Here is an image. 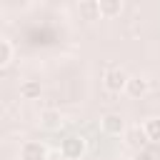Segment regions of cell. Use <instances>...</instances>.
<instances>
[{
  "label": "cell",
  "instance_id": "cell-1",
  "mask_svg": "<svg viewBox=\"0 0 160 160\" xmlns=\"http://www.w3.org/2000/svg\"><path fill=\"white\" fill-rule=\"evenodd\" d=\"M128 80H130V75H128L122 68H112V70H108V72H105L102 85H105V90H108V92H122V90H125V85H128Z\"/></svg>",
  "mask_w": 160,
  "mask_h": 160
},
{
  "label": "cell",
  "instance_id": "cell-2",
  "mask_svg": "<svg viewBox=\"0 0 160 160\" xmlns=\"http://www.w3.org/2000/svg\"><path fill=\"white\" fill-rule=\"evenodd\" d=\"M60 152H62V158H68V160H78V158L85 152V140H82L80 135H68V138L60 142Z\"/></svg>",
  "mask_w": 160,
  "mask_h": 160
},
{
  "label": "cell",
  "instance_id": "cell-3",
  "mask_svg": "<svg viewBox=\"0 0 160 160\" xmlns=\"http://www.w3.org/2000/svg\"><path fill=\"white\" fill-rule=\"evenodd\" d=\"M100 128H102V132L105 135H122L125 132V120H122V115H118V112H108V115H102L100 118Z\"/></svg>",
  "mask_w": 160,
  "mask_h": 160
},
{
  "label": "cell",
  "instance_id": "cell-4",
  "mask_svg": "<svg viewBox=\"0 0 160 160\" xmlns=\"http://www.w3.org/2000/svg\"><path fill=\"white\" fill-rule=\"evenodd\" d=\"M48 158V148L38 140H28L20 148V160H45Z\"/></svg>",
  "mask_w": 160,
  "mask_h": 160
},
{
  "label": "cell",
  "instance_id": "cell-5",
  "mask_svg": "<svg viewBox=\"0 0 160 160\" xmlns=\"http://www.w3.org/2000/svg\"><path fill=\"white\" fill-rule=\"evenodd\" d=\"M148 90H150V82H148L145 78H140V75L130 78V80H128V85H125V92H128L130 98H145V95H148Z\"/></svg>",
  "mask_w": 160,
  "mask_h": 160
},
{
  "label": "cell",
  "instance_id": "cell-6",
  "mask_svg": "<svg viewBox=\"0 0 160 160\" xmlns=\"http://www.w3.org/2000/svg\"><path fill=\"white\" fill-rule=\"evenodd\" d=\"M125 138H128V142L135 148V150H142L150 140H148V135H145V130L140 128V125H135V128H130V130H125Z\"/></svg>",
  "mask_w": 160,
  "mask_h": 160
},
{
  "label": "cell",
  "instance_id": "cell-7",
  "mask_svg": "<svg viewBox=\"0 0 160 160\" xmlns=\"http://www.w3.org/2000/svg\"><path fill=\"white\" fill-rule=\"evenodd\" d=\"M40 125H42V128H48V130L60 128V125H62V115H60V110H55V108L42 110V112H40Z\"/></svg>",
  "mask_w": 160,
  "mask_h": 160
},
{
  "label": "cell",
  "instance_id": "cell-8",
  "mask_svg": "<svg viewBox=\"0 0 160 160\" xmlns=\"http://www.w3.org/2000/svg\"><path fill=\"white\" fill-rule=\"evenodd\" d=\"M98 5H100V18H118L122 12L120 0H98Z\"/></svg>",
  "mask_w": 160,
  "mask_h": 160
},
{
  "label": "cell",
  "instance_id": "cell-9",
  "mask_svg": "<svg viewBox=\"0 0 160 160\" xmlns=\"http://www.w3.org/2000/svg\"><path fill=\"white\" fill-rule=\"evenodd\" d=\"M40 92H42L40 80H25V82L20 85V95H22L25 100H38V98H40Z\"/></svg>",
  "mask_w": 160,
  "mask_h": 160
},
{
  "label": "cell",
  "instance_id": "cell-10",
  "mask_svg": "<svg viewBox=\"0 0 160 160\" xmlns=\"http://www.w3.org/2000/svg\"><path fill=\"white\" fill-rule=\"evenodd\" d=\"M78 10H80L82 20H98V18H100V5H98V0H85V2L78 5Z\"/></svg>",
  "mask_w": 160,
  "mask_h": 160
},
{
  "label": "cell",
  "instance_id": "cell-11",
  "mask_svg": "<svg viewBox=\"0 0 160 160\" xmlns=\"http://www.w3.org/2000/svg\"><path fill=\"white\" fill-rule=\"evenodd\" d=\"M142 130H145V135H148L150 142H160V118H150V120H145Z\"/></svg>",
  "mask_w": 160,
  "mask_h": 160
},
{
  "label": "cell",
  "instance_id": "cell-12",
  "mask_svg": "<svg viewBox=\"0 0 160 160\" xmlns=\"http://www.w3.org/2000/svg\"><path fill=\"white\" fill-rule=\"evenodd\" d=\"M10 60H12V45L0 38V68H5Z\"/></svg>",
  "mask_w": 160,
  "mask_h": 160
},
{
  "label": "cell",
  "instance_id": "cell-13",
  "mask_svg": "<svg viewBox=\"0 0 160 160\" xmlns=\"http://www.w3.org/2000/svg\"><path fill=\"white\" fill-rule=\"evenodd\" d=\"M132 160H155V155L148 152V150H138V152L132 155Z\"/></svg>",
  "mask_w": 160,
  "mask_h": 160
}]
</instances>
